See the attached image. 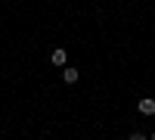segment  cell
Listing matches in <instances>:
<instances>
[{
    "label": "cell",
    "mask_w": 155,
    "mask_h": 140,
    "mask_svg": "<svg viewBox=\"0 0 155 140\" xmlns=\"http://www.w3.org/2000/svg\"><path fill=\"white\" fill-rule=\"evenodd\" d=\"M62 81H65V84H74V81H78V69L62 66Z\"/></svg>",
    "instance_id": "obj_3"
},
{
    "label": "cell",
    "mask_w": 155,
    "mask_h": 140,
    "mask_svg": "<svg viewBox=\"0 0 155 140\" xmlns=\"http://www.w3.org/2000/svg\"><path fill=\"white\" fill-rule=\"evenodd\" d=\"M137 109L143 112V115H155V100H152V97H143V100L137 103Z\"/></svg>",
    "instance_id": "obj_1"
},
{
    "label": "cell",
    "mask_w": 155,
    "mask_h": 140,
    "mask_svg": "<svg viewBox=\"0 0 155 140\" xmlns=\"http://www.w3.org/2000/svg\"><path fill=\"white\" fill-rule=\"evenodd\" d=\"M152 140H155V134H152Z\"/></svg>",
    "instance_id": "obj_5"
},
{
    "label": "cell",
    "mask_w": 155,
    "mask_h": 140,
    "mask_svg": "<svg viewBox=\"0 0 155 140\" xmlns=\"http://www.w3.org/2000/svg\"><path fill=\"white\" fill-rule=\"evenodd\" d=\"M130 140H146V134H140V131H134V134H130Z\"/></svg>",
    "instance_id": "obj_4"
},
{
    "label": "cell",
    "mask_w": 155,
    "mask_h": 140,
    "mask_svg": "<svg viewBox=\"0 0 155 140\" xmlns=\"http://www.w3.org/2000/svg\"><path fill=\"white\" fill-rule=\"evenodd\" d=\"M50 62H53V66H65V62H68V53H65L62 47H56L53 56H50Z\"/></svg>",
    "instance_id": "obj_2"
}]
</instances>
